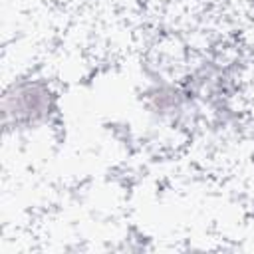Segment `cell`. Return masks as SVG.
<instances>
[{
    "label": "cell",
    "mask_w": 254,
    "mask_h": 254,
    "mask_svg": "<svg viewBox=\"0 0 254 254\" xmlns=\"http://www.w3.org/2000/svg\"><path fill=\"white\" fill-rule=\"evenodd\" d=\"M50 107V95L40 85H20L14 93H6L4 111L6 117L16 115V121H36L46 115Z\"/></svg>",
    "instance_id": "cell-1"
}]
</instances>
